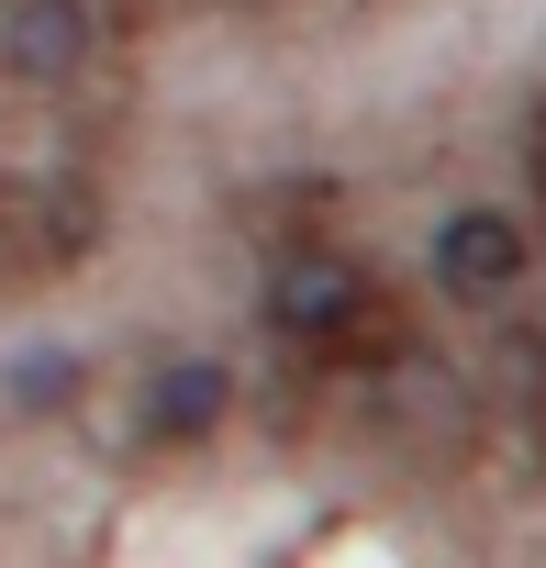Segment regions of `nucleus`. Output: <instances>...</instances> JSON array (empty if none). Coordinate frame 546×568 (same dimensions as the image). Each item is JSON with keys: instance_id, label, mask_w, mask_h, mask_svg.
<instances>
[{"instance_id": "423d86ee", "label": "nucleus", "mask_w": 546, "mask_h": 568, "mask_svg": "<svg viewBox=\"0 0 546 568\" xmlns=\"http://www.w3.org/2000/svg\"><path fill=\"white\" fill-rule=\"evenodd\" d=\"M79 390V357H57V346H34V357H12V402L23 413H57Z\"/></svg>"}, {"instance_id": "39448f33", "label": "nucleus", "mask_w": 546, "mask_h": 568, "mask_svg": "<svg viewBox=\"0 0 546 568\" xmlns=\"http://www.w3.org/2000/svg\"><path fill=\"white\" fill-rule=\"evenodd\" d=\"M223 413H234V379H223L212 357H179V368H156V390H145V435H156V446H201Z\"/></svg>"}, {"instance_id": "20e7f679", "label": "nucleus", "mask_w": 546, "mask_h": 568, "mask_svg": "<svg viewBox=\"0 0 546 568\" xmlns=\"http://www.w3.org/2000/svg\"><path fill=\"white\" fill-rule=\"evenodd\" d=\"M357 313H368V278H357V267H335V256L280 267V291H267V324L302 335V346H346V324H357Z\"/></svg>"}, {"instance_id": "f257e3e1", "label": "nucleus", "mask_w": 546, "mask_h": 568, "mask_svg": "<svg viewBox=\"0 0 546 568\" xmlns=\"http://www.w3.org/2000/svg\"><path fill=\"white\" fill-rule=\"evenodd\" d=\"M101 57L90 0H0V79L12 90H79Z\"/></svg>"}, {"instance_id": "7ed1b4c3", "label": "nucleus", "mask_w": 546, "mask_h": 568, "mask_svg": "<svg viewBox=\"0 0 546 568\" xmlns=\"http://www.w3.org/2000/svg\"><path fill=\"white\" fill-rule=\"evenodd\" d=\"M90 234H101L90 190H23V179H0V291H23V278L68 267Z\"/></svg>"}, {"instance_id": "f03ea898", "label": "nucleus", "mask_w": 546, "mask_h": 568, "mask_svg": "<svg viewBox=\"0 0 546 568\" xmlns=\"http://www.w3.org/2000/svg\"><path fill=\"white\" fill-rule=\"evenodd\" d=\"M524 223L513 212H491V201H468V212H446L435 223V291L446 302H468V313H491V302H513L524 291Z\"/></svg>"}]
</instances>
